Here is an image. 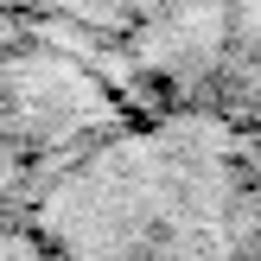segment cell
Segmentation results:
<instances>
[{
    "label": "cell",
    "mask_w": 261,
    "mask_h": 261,
    "mask_svg": "<svg viewBox=\"0 0 261 261\" xmlns=\"http://www.w3.org/2000/svg\"><path fill=\"white\" fill-rule=\"evenodd\" d=\"M32 229L64 261H242L249 134L217 102H153L25 178Z\"/></svg>",
    "instance_id": "1"
},
{
    "label": "cell",
    "mask_w": 261,
    "mask_h": 261,
    "mask_svg": "<svg viewBox=\"0 0 261 261\" xmlns=\"http://www.w3.org/2000/svg\"><path fill=\"white\" fill-rule=\"evenodd\" d=\"M153 102L166 89L140 64L127 0H0V178L45 172Z\"/></svg>",
    "instance_id": "2"
},
{
    "label": "cell",
    "mask_w": 261,
    "mask_h": 261,
    "mask_svg": "<svg viewBox=\"0 0 261 261\" xmlns=\"http://www.w3.org/2000/svg\"><path fill=\"white\" fill-rule=\"evenodd\" d=\"M147 76L178 102L249 115L255 0H127Z\"/></svg>",
    "instance_id": "3"
}]
</instances>
